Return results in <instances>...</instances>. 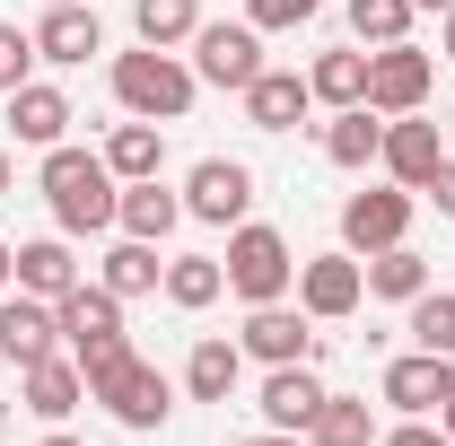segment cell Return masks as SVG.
<instances>
[{
	"instance_id": "60d3db41",
	"label": "cell",
	"mask_w": 455,
	"mask_h": 446,
	"mask_svg": "<svg viewBox=\"0 0 455 446\" xmlns=\"http://www.w3.org/2000/svg\"><path fill=\"white\" fill-rule=\"evenodd\" d=\"M411 9H438V18H447V9H455V0H411Z\"/></svg>"
},
{
	"instance_id": "30bf717a",
	"label": "cell",
	"mask_w": 455,
	"mask_h": 446,
	"mask_svg": "<svg viewBox=\"0 0 455 446\" xmlns=\"http://www.w3.org/2000/svg\"><path fill=\"white\" fill-rule=\"evenodd\" d=\"M53 341H61V307H53V298L0 289V359L36 368V359H53Z\"/></svg>"
},
{
	"instance_id": "e0dca14e",
	"label": "cell",
	"mask_w": 455,
	"mask_h": 446,
	"mask_svg": "<svg viewBox=\"0 0 455 446\" xmlns=\"http://www.w3.org/2000/svg\"><path fill=\"white\" fill-rule=\"evenodd\" d=\"M307 106H315V88H307L298 70H263V79L245 88V123H254V131H298Z\"/></svg>"
},
{
	"instance_id": "4dcf8cb0",
	"label": "cell",
	"mask_w": 455,
	"mask_h": 446,
	"mask_svg": "<svg viewBox=\"0 0 455 446\" xmlns=\"http://www.w3.org/2000/svg\"><path fill=\"white\" fill-rule=\"evenodd\" d=\"M403 333L420 341L429 359H455V289H420V298H411V324H403Z\"/></svg>"
},
{
	"instance_id": "ba28073f",
	"label": "cell",
	"mask_w": 455,
	"mask_h": 446,
	"mask_svg": "<svg viewBox=\"0 0 455 446\" xmlns=\"http://www.w3.org/2000/svg\"><path fill=\"white\" fill-rule=\"evenodd\" d=\"M88 402H106V411L123 420V429H167L175 386L158 377V368H149V359H123V368H114V377H106L97 394H88Z\"/></svg>"
},
{
	"instance_id": "3957f363",
	"label": "cell",
	"mask_w": 455,
	"mask_h": 446,
	"mask_svg": "<svg viewBox=\"0 0 455 446\" xmlns=\"http://www.w3.org/2000/svg\"><path fill=\"white\" fill-rule=\"evenodd\" d=\"M228 289H236V298H245V307H272V298H289V280H298V254H289V236L281 227H236V236H228Z\"/></svg>"
},
{
	"instance_id": "484cf974",
	"label": "cell",
	"mask_w": 455,
	"mask_h": 446,
	"mask_svg": "<svg viewBox=\"0 0 455 446\" xmlns=\"http://www.w3.org/2000/svg\"><path fill=\"white\" fill-rule=\"evenodd\" d=\"M307 88H315L333 114H341V106H368V44H350V53H315Z\"/></svg>"
},
{
	"instance_id": "8fae6325",
	"label": "cell",
	"mask_w": 455,
	"mask_h": 446,
	"mask_svg": "<svg viewBox=\"0 0 455 446\" xmlns=\"http://www.w3.org/2000/svg\"><path fill=\"white\" fill-rule=\"evenodd\" d=\"M377 167L395 175L403 193H429V175L447 167V149H438V123H420V114H395V123H386V149H377Z\"/></svg>"
},
{
	"instance_id": "8d00e7d4",
	"label": "cell",
	"mask_w": 455,
	"mask_h": 446,
	"mask_svg": "<svg viewBox=\"0 0 455 446\" xmlns=\"http://www.w3.org/2000/svg\"><path fill=\"white\" fill-rule=\"evenodd\" d=\"M0 289H18V245L0 236Z\"/></svg>"
},
{
	"instance_id": "83f0119b",
	"label": "cell",
	"mask_w": 455,
	"mask_h": 446,
	"mask_svg": "<svg viewBox=\"0 0 455 446\" xmlns=\"http://www.w3.org/2000/svg\"><path fill=\"white\" fill-rule=\"evenodd\" d=\"M158 289H167V307H184V315H202V307H211V298L228 289V272L211 263V254H175Z\"/></svg>"
},
{
	"instance_id": "ac0fdd59",
	"label": "cell",
	"mask_w": 455,
	"mask_h": 446,
	"mask_svg": "<svg viewBox=\"0 0 455 446\" xmlns=\"http://www.w3.org/2000/svg\"><path fill=\"white\" fill-rule=\"evenodd\" d=\"M315 402H324V377H315L307 359H289V368L263 377V420H272V429H307V420H315Z\"/></svg>"
},
{
	"instance_id": "d6a6232c",
	"label": "cell",
	"mask_w": 455,
	"mask_h": 446,
	"mask_svg": "<svg viewBox=\"0 0 455 446\" xmlns=\"http://www.w3.org/2000/svg\"><path fill=\"white\" fill-rule=\"evenodd\" d=\"M307 18H315V0H245V27H263V36H289Z\"/></svg>"
},
{
	"instance_id": "d4e9b609",
	"label": "cell",
	"mask_w": 455,
	"mask_h": 446,
	"mask_svg": "<svg viewBox=\"0 0 455 446\" xmlns=\"http://www.w3.org/2000/svg\"><path fill=\"white\" fill-rule=\"evenodd\" d=\"M167 280V263H158V245H140V236H123L106 263H97V289H114V298H149Z\"/></svg>"
},
{
	"instance_id": "cb8c5ba5",
	"label": "cell",
	"mask_w": 455,
	"mask_h": 446,
	"mask_svg": "<svg viewBox=\"0 0 455 446\" xmlns=\"http://www.w3.org/2000/svg\"><path fill=\"white\" fill-rule=\"evenodd\" d=\"M377 149H386V123L368 106H341L333 123H324V158H333V167H377Z\"/></svg>"
},
{
	"instance_id": "e575fe53",
	"label": "cell",
	"mask_w": 455,
	"mask_h": 446,
	"mask_svg": "<svg viewBox=\"0 0 455 446\" xmlns=\"http://www.w3.org/2000/svg\"><path fill=\"white\" fill-rule=\"evenodd\" d=\"M386 446H455V438H447V429H429V420H403Z\"/></svg>"
},
{
	"instance_id": "5bb4252c",
	"label": "cell",
	"mask_w": 455,
	"mask_h": 446,
	"mask_svg": "<svg viewBox=\"0 0 455 446\" xmlns=\"http://www.w3.org/2000/svg\"><path fill=\"white\" fill-rule=\"evenodd\" d=\"M88 53H106L97 9H88V0H53V18L36 27V61H88Z\"/></svg>"
},
{
	"instance_id": "ffe728a7",
	"label": "cell",
	"mask_w": 455,
	"mask_h": 446,
	"mask_svg": "<svg viewBox=\"0 0 455 446\" xmlns=\"http://www.w3.org/2000/svg\"><path fill=\"white\" fill-rule=\"evenodd\" d=\"M236 377H245V350H236V341H220V333L193 341V359H184V394H193V402H228Z\"/></svg>"
},
{
	"instance_id": "f546056e",
	"label": "cell",
	"mask_w": 455,
	"mask_h": 446,
	"mask_svg": "<svg viewBox=\"0 0 455 446\" xmlns=\"http://www.w3.org/2000/svg\"><path fill=\"white\" fill-rule=\"evenodd\" d=\"M132 27H140V44H158V53H175V44H193L202 9H193V0H132Z\"/></svg>"
},
{
	"instance_id": "277c9868",
	"label": "cell",
	"mask_w": 455,
	"mask_h": 446,
	"mask_svg": "<svg viewBox=\"0 0 455 446\" xmlns=\"http://www.w3.org/2000/svg\"><path fill=\"white\" fill-rule=\"evenodd\" d=\"M429 88H438V61L420 53V44H377L368 53V114H420L429 106Z\"/></svg>"
},
{
	"instance_id": "d6986e66",
	"label": "cell",
	"mask_w": 455,
	"mask_h": 446,
	"mask_svg": "<svg viewBox=\"0 0 455 446\" xmlns=\"http://www.w3.org/2000/svg\"><path fill=\"white\" fill-rule=\"evenodd\" d=\"M106 167H114V184H149V175L167 167V131L140 123V114L114 123V131H106Z\"/></svg>"
},
{
	"instance_id": "7a4b0ae2",
	"label": "cell",
	"mask_w": 455,
	"mask_h": 446,
	"mask_svg": "<svg viewBox=\"0 0 455 446\" xmlns=\"http://www.w3.org/2000/svg\"><path fill=\"white\" fill-rule=\"evenodd\" d=\"M193 70L175 53H158V44H140V53H114V106L140 114V123H184L193 114Z\"/></svg>"
},
{
	"instance_id": "52a82bcc",
	"label": "cell",
	"mask_w": 455,
	"mask_h": 446,
	"mask_svg": "<svg viewBox=\"0 0 455 446\" xmlns=\"http://www.w3.org/2000/svg\"><path fill=\"white\" fill-rule=\"evenodd\" d=\"M359 298H368V263L341 245V254H315V263H298V307L315 315V324H341V315H359Z\"/></svg>"
},
{
	"instance_id": "9a60e30c",
	"label": "cell",
	"mask_w": 455,
	"mask_h": 446,
	"mask_svg": "<svg viewBox=\"0 0 455 446\" xmlns=\"http://www.w3.org/2000/svg\"><path fill=\"white\" fill-rule=\"evenodd\" d=\"M9 131H18L27 149H61V131H70V97H61V88H44V79L9 88Z\"/></svg>"
},
{
	"instance_id": "603a6c76",
	"label": "cell",
	"mask_w": 455,
	"mask_h": 446,
	"mask_svg": "<svg viewBox=\"0 0 455 446\" xmlns=\"http://www.w3.org/2000/svg\"><path fill=\"white\" fill-rule=\"evenodd\" d=\"M307 446H377V411L359 394H324L307 420Z\"/></svg>"
},
{
	"instance_id": "9c48e42d",
	"label": "cell",
	"mask_w": 455,
	"mask_h": 446,
	"mask_svg": "<svg viewBox=\"0 0 455 446\" xmlns=\"http://www.w3.org/2000/svg\"><path fill=\"white\" fill-rule=\"evenodd\" d=\"M403 236H411V193H403V184L341 202V245H350V254H386V245H403Z\"/></svg>"
},
{
	"instance_id": "8992f818",
	"label": "cell",
	"mask_w": 455,
	"mask_h": 446,
	"mask_svg": "<svg viewBox=\"0 0 455 446\" xmlns=\"http://www.w3.org/2000/svg\"><path fill=\"white\" fill-rule=\"evenodd\" d=\"M245 211H254V167H236V158H202V167L184 175V219L245 227Z\"/></svg>"
},
{
	"instance_id": "44dd1931",
	"label": "cell",
	"mask_w": 455,
	"mask_h": 446,
	"mask_svg": "<svg viewBox=\"0 0 455 446\" xmlns=\"http://www.w3.org/2000/svg\"><path fill=\"white\" fill-rule=\"evenodd\" d=\"M114 333H123V298L79 280V289L61 298V341H70V350H88V341H114Z\"/></svg>"
},
{
	"instance_id": "1f68e13d",
	"label": "cell",
	"mask_w": 455,
	"mask_h": 446,
	"mask_svg": "<svg viewBox=\"0 0 455 446\" xmlns=\"http://www.w3.org/2000/svg\"><path fill=\"white\" fill-rule=\"evenodd\" d=\"M350 36L359 44H403L411 36V0H350Z\"/></svg>"
},
{
	"instance_id": "ab89813d",
	"label": "cell",
	"mask_w": 455,
	"mask_h": 446,
	"mask_svg": "<svg viewBox=\"0 0 455 446\" xmlns=\"http://www.w3.org/2000/svg\"><path fill=\"white\" fill-rule=\"evenodd\" d=\"M9 184H18V175H9V158H0V202H9Z\"/></svg>"
},
{
	"instance_id": "f35d334b",
	"label": "cell",
	"mask_w": 455,
	"mask_h": 446,
	"mask_svg": "<svg viewBox=\"0 0 455 446\" xmlns=\"http://www.w3.org/2000/svg\"><path fill=\"white\" fill-rule=\"evenodd\" d=\"M438 53H447V61H455V9H447V27H438Z\"/></svg>"
},
{
	"instance_id": "f1b7e54d",
	"label": "cell",
	"mask_w": 455,
	"mask_h": 446,
	"mask_svg": "<svg viewBox=\"0 0 455 446\" xmlns=\"http://www.w3.org/2000/svg\"><path fill=\"white\" fill-rule=\"evenodd\" d=\"M429 289V263L411 254V245H386V254H368V298H395V307H411Z\"/></svg>"
},
{
	"instance_id": "2e32d148",
	"label": "cell",
	"mask_w": 455,
	"mask_h": 446,
	"mask_svg": "<svg viewBox=\"0 0 455 446\" xmlns=\"http://www.w3.org/2000/svg\"><path fill=\"white\" fill-rule=\"evenodd\" d=\"M18 386H27V411L36 420H70L79 402H88V377H79V359H36V368H18Z\"/></svg>"
},
{
	"instance_id": "74e56055",
	"label": "cell",
	"mask_w": 455,
	"mask_h": 446,
	"mask_svg": "<svg viewBox=\"0 0 455 446\" xmlns=\"http://www.w3.org/2000/svg\"><path fill=\"white\" fill-rule=\"evenodd\" d=\"M254 446H307V429H272V438H254Z\"/></svg>"
},
{
	"instance_id": "d590c367",
	"label": "cell",
	"mask_w": 455,
	"mask_h": 446,
	"mask_svg": "<svg viewBox=\"0 0 455 446\" xmlns=\"http://www.w3.org/2000/svg\"><path fill=\"white\" fill-rule=\"evenodd\" d=\"M429 202H438V219H455V158L429 175Z\"/></svg>"
},
{
	"instance_id": "7402d4cb",
	"label": "cell",
	"mask_w": 455,
	"mask_h": 446,
	"mask_svg": "<svg viewBox=\"0 0 455 446\" xmlns=\"http://www.w3.org/2000/svg\"><path fill=\"white\" fill-rule=\"evenodd\" d=\"M18 289H27V298H70V289H79V263H70V245H61V236H36V245H18Z\"/></svg>"
},
{
	"instance_id": "6da1fadb",
	"label": "cell",
	"mask_w": 455,
	"mask_h": 446,
	"mask_svg": "<svg viewBox=\"0 0 455 446\" xmlns=\"http://www.w3.org/2000/svg\"><path fill=\"white\" fill-rule=\"evenodd\" d=\"M36 184H44V202H53V227L61 236H97V227H114V167L106 149H44V167H36Z\"/></svg>"
},
{
	"instance_id": "836d02e7",
	"label": "cell",
	"mask_w": 455,
	"mask_h": 446,
	"mask_svg": "<svg viewBox=\"0 0 455 446\" xmlns=\"http://www.w3.org/2000/svg\"><path fill=\"white\" fill-rule=\"evenodd\" d=\"M27 61H36V36L27 27H0V97L27 88Z\"/></svg>"
},
{
	"instance_id": "4316f807",
	"label": "cell",
	"mask_w": 455,
	"mask_h": 446,
	"mask_svg": "<svg viewBox=\"0 0 455 446\" xmlns=\"http://www.w3.org/2000/svg\"><path fill=\"white\" fill-rule=\"evenodd\" d=\"M386 402H395L403 420L438 411V359H429V350H411V359H395V368H386Z\"/></svg>"
},
{
	"instance_id": "4fadbf2b",
	"label": "cell",
	"mask_w": 455,
	"mask_h": 446,
	"mask_svg": "<svg viewBox=\"0 0 455 446\" xmlns=\"http://www.w3.org/2000/svg\"><path fill=\"white\" fill-rule=\"evenodd\" d=\"M175 219H184V193H167L158 175H149V184H123V202H114V227L140 236V245H167Z\"/></svg>"
},
{
	"instance_id": "5b68a950",
	"label": "cell",
	"mask_w": 455,
	"mask_h": 446,
	"mask_svg": "<svg viewBox=\"0 0 455 446\" xmlns=\"http://www.w3.org/2000/svg\"><path fill=\"white\" fill-rule=\"evenodd\" d=\"M193 79H211V88H254L263 79V27H193Z\"/></svg>"
},
{
	"instance_id": "b9f144b4",
	"label": "cell",
	"mask_w": 455,
	"mask_h": 446,
	"mask_svg": "<svg viewBox=\"0 0 455 446\" xmlns=\"http://www.w3.org/2000/svg\"><path fill=\"white\" fill-rule=\"evenodd\" d=\"M44 446H79V438H61V429H53V438H44Z\"/></svg>"
},
{
	"instance_id": "7c38bea8",
	"label": "cell",
	"mask_w": 455,
	"mask_h": 446,
	"mask_svg": "<svg viewBox=\"0 0 455 446\" xmlns=\"http://www.w3.org/2000/svg\"><path fill=\"white\" fill-rule=\"evenodd\" d=\"M236 350L245 359H263V368H289V359H307V307H254L245 315V333H236Z\"/></svg>"
}]
</instances>
